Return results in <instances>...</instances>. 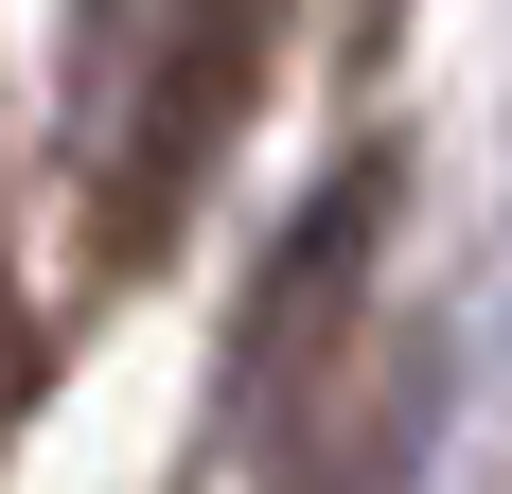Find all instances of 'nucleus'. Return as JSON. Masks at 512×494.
I'll list each match as a JSON object with an SVG mask.
<instances>
[{
	"instance_id": "nucleus-1",
	"label": "nucleus",
	"mask_w": 512,
	"mask_h": 494,
	"mask_svg": "<svg viewBox=\"0 0 512 494\" xmlns=\"http://www.w3.org/2000/svg\"><path fill=\"white\" fill-rule=\"evenodd\" d=\"M142 36H159V71L124 89V212H106L124 247H159L177 195L212 177V124H230L248 71H265V0H177V18H142Z\"/></svg>"
},
{
	"instance_id": "nucleus-2",
	"label": "nucleus",
	"mask_w": 512,
	"mask_h": 494,
	"mask_svg": "<svg viewBox=\"0 0 512 494\" xmlns=\"http://www.w3.org/2000/svg\"><path fill=\"white\" fill-rule=\"evenodd\" d=\"M389 247V177H336V195L283 230V265H265V318H248V353H230V406H283V371L318 353V318H336V265H371Z\"/></svg>"
}]
</instances>
